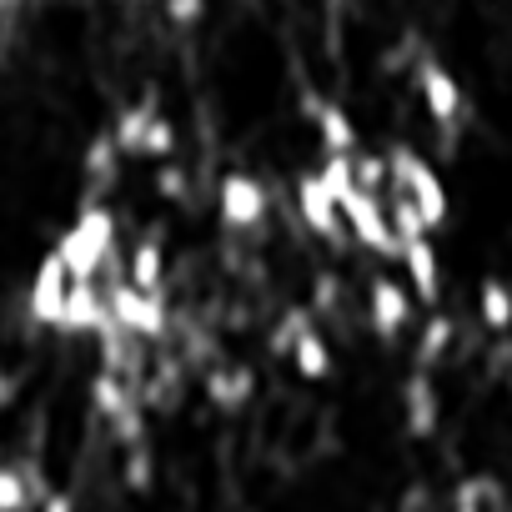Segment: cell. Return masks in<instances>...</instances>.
Listing matches in <instances>:
<instances>
[{"label": "cell", "instance_id": "cell-1", "mask_svg": "<svg viewBox=\"0 0 512 512\" xmlns=\"http://www.w3.org/2000/svg\"><path fill=\"white\" fill-rule=\"evenodd\" d=\"M51 251L61 256V267H66L71 282H96L101 267L111 262V251H116V216L101 201H86L81 216L56 236Z\"/></svg>", "mask_w": 512, "mask_h": 512}, {"label": "cell", "instance_id": "cell-2", "mask_svg": "<svg viewBox=\"0 0 512 512\" xmlns=\"http://www.w3.org/2000/svg\"><path fill=\"white\" fill-rule=\"evenodd\" d=\"M387 181H392V191H397V196H407V201L417 206V216H422L427 236L447 226L452 201H447V186H442V176L432 171V161H427V156H417L412 146H392V151H387Z\"/></svg>", "mask_w": 512, "mask_h": 512}, {"label": "cell", "instance_id": "cell-3", "mask_svg": "<svg viewBox=\"0 0 512 512\" xmlns=\"http://www.w3.org/2000/svg\"><path fill=\"white\" fill-rule=\"evenodd\" d=\"M106 312H111V322H116L126 337H136V342H161L166 327H171V307H166V297H161V292H136L126 277L111 282V292H106Z\"/></svg>", "mask_w": 512, "mask_h": 512}, {"label": "cell", "instance_id": "cell-4", "mask_svg": "<svg viewBox=\"0 0 512 512\" xmlns=\"http://www.w3.org/2000/svg\"><path fill=\"white\" fill-rule=\"evenodd\" d=\"M337 206H342L347 231H352V236H357L372 256H402V241H397V231H392V216H387L382 196H372V191L352 186Z\"/></svg>", "mask_w": 512, "mask_h": 512}, {"label": "cell", "instance_id": "cell-5", "mask_svg": "<svg viewBox=\"0 0 512 512\" xmlns=\"http://www.w3.org/2000/svg\"><path fill=\"white\" fill-rule=\"evenodd\" d=\"M216 211L226 231H256L267 221V186L251 171H226L216 186Z\"/></svg>", "mask_w": 512, "mask_h": 512}, {"label": "cell", "instance_id": "cell-6", "mask_svg": "<svg viewBox=\"0 0 512 512\" xmlns=\"http://www.w3.org/2000/svg\"><path fill=\"white\" fill-rule=\"evenodd\" d=\"M297 211H302V221H307V231H312V236H322L327 246H342L347 221H342V206H337V196L322 186V176H317V171L297 176Z\"/></svg>", "mask_w": 512, "mask_h": 512}, {"label": "cell", "instance_id": "cell-7", "mask_svg": "<svg viewBox=\"0 0 512 512\" xmlns=\"http://www.w3.org/2000/svg\"><path fill=\"white\" fill-rule=\"evenodd\" d=\"M66 297H71V277H66V267H61V256L46 251V256H41V267H36V277H31V292H26V312H31V322H36V327H56Z\"/></svg>", "mask_w": 512, "mask_h": 512}, {"label": "cell", "instance_id": "cell-8", "mask_svg": "<svg viewBox=\"0 0 512 512\" xmlns=\"http://www.w3.org/2000/svg\"><path fill=\"white\" fill-rule=\"evenodd\" d=\"M367 317H372V332L382 342H397L412 322V292L397 287L392 277H372L367 282Z\"/></svg>", "mask_w": 512, "mask_h": 512}, {"label": "cell", "instance_id": "cell-9", "mask_svg": "<svg viewBox=\"0 0 512 512\" xmlns=\"http://www.w3.org/2000/svg\"><path fill=\"white\" fill-rule=\"evenodd\" d=\"M417 96H422V106H427V116H432L437 126H452V121L462 116V86H457V76H452L442 61H432V56L417 61Z\"/></svg>", "mask_w": 512, "mask_h": 512}, {"label": "cell", "instance_id": "cell-10", "mask_svg": "<svg viewBox=\"0 0 512 512\" xmlns=\"http://www.w3.org/2000/svg\"><path fill=\"white\" fill-rule=\"evenodd\" d=\"M111 327V312H106V292L96 282H71V297L61 307V322L56 332H71V337H101Z\"/></svg>", "mask_w": 512, "mask_h": 512}, {"label": "cell", "instance_id": "cell-11", "mask_svg": "<svg viewBox=\"0 0 512 512\" xmlns=\"http://www.w3.org/2000/svg\"><path fill=\"white\" fill-rule=\"evenodd\" d=\"M302 111H307V121L317 126V136H322V151H327V156H352V151H357V126H352V116H347L337 101L302 96Z\"/></svg>", "mask_w": 512, "mask_h": 512}, {"label": "cell", "instance_id": "cell-12", "mask_svg": "<svg viewBox=\"0 0 512 512\" xmlns=\"http://www.w3.org/2000/svg\"><path fill=\"white\" fill-rule=\"evenodd\" d=\"M402 422H407V432L412 437H432L437 432V422H442V402H437V387H432V377L427 372H407V382H402Z\"/></svg>", "mask_w": 512, "mask_h": 512}, {"label": "cell", "instance_id": "cell-13", "mask_svg": "<svg viewBox=\"0 0 512 512\" xmlns=\"http://www.w3.org/2000/svg\"><path fill=\"white\" fill-rule=\"evenodd\" d=\"M402 267H407V277H412L417 302L437 307V302H442V262H437V251H432V236L402 241Z\"/></svg>", "mask_w": 512, "mask_h": 512}, {"label": "cell", "instance_id": "cell-14", "mask_svg": "<svg viewBox=\"0 0 512 512\" xmlns=\"http://www.w3.org/2000/svg\"><path fill=\"white\" fill-rule=\"evenodd\" d=\"M201 392L216 412H241L256 397V372L251 367H211L201 377Z\"/></svg>", "mask_w": 512, "mask_h": 512}, {"label": "cell", "instance_id": "cell-15", "mask_svg": "<svg viewBox=\"0 0 512 512\" xmlns=\"http://www.w3.org/2000/svg\"><path fill=\"white\" fill-rule=\"evenodd\" d=\"M126 282L136 292H161L166 287V246L156 231H146L136 246H131V267H126Z\"/></svg>", "mask_w": 512, "mask_h": 512}, {"label": "cell", "instance_id": "cell-16", "mask_svg": "<svg viewBox=\"0 0 512 512\" xmlns=\"http://www.w3.org/2000/svg\"><path fill=\"white\" fill-rule=\"evenodd\" d=\"M477 317L487 332H512V287L502 277H482L477 287Z\"/></svg>", "mask_w": 512, "mask_h": 512}, {"label": "cell", "instance_id": "cell-17", "mask_svg": "<svg viewBox=\"0 0 512 512\" xmlns=\"http://www.w3.org/2000/svg\"><path fill=\"white\" fill-rule=\"evenodd\" d=\"M292 367H297L302 382H327V377H332V347H327V337H322L317 327L292 347Z\"/></svg>", "mask_w": 512, "mask_h": 512}, {"label": "cell", "instance_id": "cell-18", "mask_svg": "<svg viewBox=\"0 0 512 512\" xmlns=\"http://www.w3.org/2000/svg\"><path fill=\"white\" fill-rule=\"evenodd\" d=\"M452 337H457V322L452 317H432L427 327H422V337H417V352H412V362H417V372H432L442 357H447V347H452Z\"/></svg>", "mask_w": 512, "mask_h": 512}, {"label": "cell", "instance_id": "cell-19", "mask_svg": "<svg viewBox=\"0 0 512 512\" xmlns=\"http://www.w3.org/2000/svg\"><path fill=\"white\" fill-rule=\"evenodd\" d=\"M91 407L101 412V417H111V422H121L131 407H136V397H131V387H126V377H111V372H101L96 382H91Z\"/></svg>", "mask_w": 512, "mask_h": 512}, {"label": "cell", "instance_id": "cell-20", "mask_svg": "<svg viewBox=\"0 0 512 512\" xmlns=\"http://www.w3.org/2000/svg\"><path fill=\"white\" fill-rule=\"evenodd\" d=\"M312 317H317L312 307H292V312L277 322V332H272V352H277V357H292V347L312 332Z\"/></svg>", "mask_w": 512, "mask_h": 512}, {"label": "cell", "instance_id": "cell-21", "mask_svg": "<svg viewBox=\"0 0 512 512\" xmlns=\"http://www.w3.org/2000/svg\"><path fill=\"white\" fill-rule=\"evenodd\" d=\"M31 507V482L21 467L0 462V512H26Z\"/></svg>", "mask_w": 512, "mask_h": 512}, {"label": "cell", "instance_id": "cell-22", "mask_svg": "<svg viewBox=\"0 0 512 512\" xmlns=\"http://www.w3.org/2000/svg\"><path fill=\"white\" fill-rule=\"evenodd\" d=\"M116 161H121V151H116L111 131L86 146V176H91V181H116Z\"/></svg>", "mask_w": 512, "mask_h": 512}, {"label": "cell", "instance_id": "cell-23", "mask_svg": "<svg viewBox=\"0 0 512 512\" xmlns=\"http://www.w3.org/2000/svg\"><path fill=\"white\" fill-rule=\"evenodd\" d=\"M352 181L372 196H382L387 186V156H372V151H352Z\"/></svg>", "mask_w": 512, "mask_h": 512}, {"label": "cell", "instance_id": "cell-24", "mask_svg": "<svg viewBox=\"0 0 512 512\" xmlns=\"http://www.w3.org/2000/svg\"><path fill=\"white\" fill-rule=\"evenodd\" d=\"M141 156H146V161H171V156H176V126H171L166 116H156V121L146 126Z\"/></svg>", "mask_w": 512, "mask_h": 512}, {"label": "cell", "instance_id": "cell-25", "mask_svg": "<svg viewBox=\"0 0 512 512\" xmlns=\"http://www.w3.org/2000/svg\"><path fill=\"white\" fill-rule=\"evenodd\" d=\"M151 477H156V462H151V447L136 442L131 457H126V487L131 492H151Z\"/></svg>", "mask_w": 512, "mask_h": 512}, {"label": "cell", "instance_id": "cell-26", "mask_svg": "<svg viewBox=\"0 0 512 512\" xmlns=\"http://www.w3.org/2000/svg\"><path fill=\"white\" fill-rule=\"evenodd\" d=\"M156 191H161L166 201H186V196H191V181H186V171H181L176 161H161V166H156Z\"/></svg>", "mask_w": 512, "mask_h": 512}, {"label": "cell", "instance_id": "cell-27", "mask_svg": "<svg viewBox=\"0 0 512 512\" xmlns=\"http://www.w3.org/2000/svg\"><path fill=\"white\" fill-rule=\"evenodd\" d=\"M457 507H472V512H482V497H497V482L487 477V472H477L472 482H457Z\"/></svg>", "mask_w": 512, "mask_h": 512}, {"label": "cell", "instance_id": "cell-28", "mask_svg": "<svg viewBox=\"0 0 512 512\" xmlns=\"http://www.w3.org/2000/svg\"><path fill=\"white\" fill-rule=\"evenodd\" d=\"M166 16H171L176 26H191V21L201 16V0H166Z\"/></svg>", "mask_w": 512, "mask_h": 512}, {"label": "cell", "instance_id": "cell-29", "mask_svg": "<svg viewBox=\"0 0 512 512\" xmlns=\"http://www.w3.org/2000/svg\"><path fill=\"white\" fill-rule=\"evenodd\" d=\"M41 512H76V497L71 492H46L41 497Z\"/></svg>", "mask_w": 512, "mask_h": 512}, {"label": "cell", "instance_id": "cell-30", "mask_svg": "<svg viewBox=\"0 0 512 512\" xmlns=\"http://www.w3.org/2000/svg\"><path fill=\"white\" fill-rule=\"evenodd\" d=\"M11 392H16V387H0V407H6V402H11Z\"/></svg>", "mask_w": 512, "mask_h": 512}, {"label": "cell", "instance_id": "cell-31", "mask_svg": "<svg viewBox=\"0 0 512 512\" xmlns=\"http://www.w3.org/2000/svg\"><path fill=\"white\" fill-rule=\"evenodd\" d=\"M0 387H11V377H6V372H0Z\"/></svg>", "mask_w": 512, "mask_h": 512}, {"label": "cell", "instance_id": "cell-32", "mask_svg": "<svg viewBox=\"0 0 512 512\" xmlns=\"http://www.w3.org/2000/svg\"><path fill=\"white\" fill-rule=\"evenodd\" d=\"M457 512H472V507H457Z\"/></svg>", "mask_w": 512, "mask_h": 512}]
</instances>
